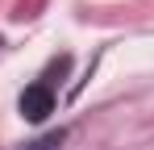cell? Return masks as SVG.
Returning a JSON list of instances; mask_svg holds the SVG:
<instances>
[{
    "instance_id": "obj_1",
    "label": "cell",
    "mask_w": 154,
    "mask_h": 150,
    "mask_svg": "<svg viewBox=\"0 0 154 150\" xmlns=\"http://www.w3.org/2000/svg\"><path fill=\"white\" fill-rule=\"evenodd\" d=\"M50 113H54V92L46 83H29L21 92V117L25 121H46Z\"/></svg>"
}]
</instances>
